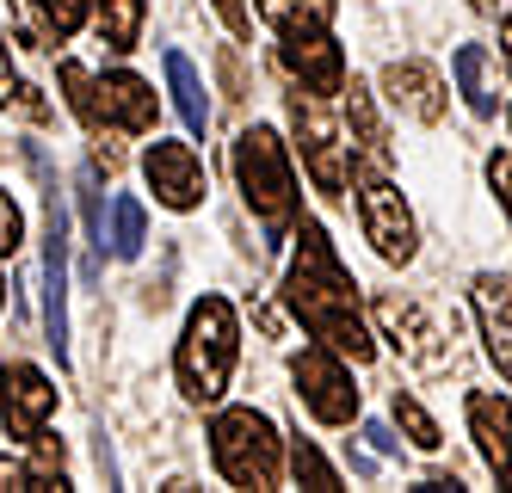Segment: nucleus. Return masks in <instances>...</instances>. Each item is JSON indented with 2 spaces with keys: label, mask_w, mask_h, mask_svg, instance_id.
Here are the masks:
<instances>
[{
  "label": "nucleus",
  "mask_w": 512,
  "mask_h": 493,
  "mask_svg": "<svg viewBox=\"0 0 512 493\" xmlns=\"http://www.w3.org/2000/svg\"><path fill=\"white\" fill-rule=\"evenodd\" d=\"M297 241H303V247H297V259H290V272H284V302H290V315H297V321L321 339V346H334L340 358L371 364L377 339H371V327H364V315H358L352 272L340 265L327 229H321V222H303Z\"/></svg>",
  "instance_id": "obj_1"
},
{
  "label": "nucleus",
  "mask_w": 512,
  "mask_h": 493,
  "mask_svg": "<svg viewBox=\"0 0 512 493\" xmlns=\"http://www.w3.org/2000/svg\"><path fill=\"white\" fill-rule=\"evenodd\" d=\"M235 358H241V321L223 296H204L192 302L186 315V333H179V352H173V370H179V395L210 407L223 401L229 376H235Z\"/></svg>",
  "instance_id": "obj_2"
},
{
  "label": "nucleus",
  "mask_w": 512,
  "mask_h": 493,
  "mask_svg": "<svg viewBox=\"0 0 512 493\" xmlns=\"http://www.w3.org/2000/svg\"><path fill=\"white\" fill-rule=\"evenodd\" d=\"M235 179H241L247 210L260 216V229L278 241L290 222H297V173H290V155H284L278 130L253 124V130L235 136Z\"/></svg>",
  "instance_id": "obj_3"
},
{
  "label": "nucleus",
  "mask_w": 512,
  "mask_h": 493,
  "mask_svg": "<svg viewBox=\"0 0 512 493\" xmlns=\"http://www.w3.org/2000/svg\"><path fill=\"white\" fill-rule=\"evenodd\" d=\"M210 457H216V469H223L229 487L272 493L278 469H284V438L260 407H223L210 420Z\"/></svg>",
  "instance_id": "obj_4"
},
{
  "label": "nucleus",
  "mask_w": 512,
  "mask_h": 493,
  "mask_svg": "<svg viewBox=\"0 0 512 493\" xmlns=\"http://www.w3.org/2000/svg\"><path fill=\"white\" fill-rule=\"evenodd\" d=\"M290 130H297L309 179L321 185L327 198H346V185H352V142H346L340 118L327 111V99L309 93V87H297V93H290Z\"/></svg>",
  "instance_id": "obj_5"
},
{
  "label": "nucleus",
  "mask_w": 512,
  "mask_h": 493,
  "mask_svg": "<svg viewBox=\"0 0 512 493\" xmlns=\"http://www.w3.org/2000/svg\"><path fill=\"white\" fill-rule=\"evenodd\" d=\"M290 376H297V401L315 413L321 426H352V420H358L352 370L340 364L334 346H303L297 358H290Z\"/></svg>",
  "instance_id": "obj_6"
},
{
  "label": "nucleus",
  "mask_w": 512,
  "mask_h": 493,
  "mask_svg": "<svg viewBox=\"0 0 512 493\" xmlns=\"http://www.w3.org/2000/svg\"><path fill=\"white\" fill-rule=\"evenodd\" d=\"M358 210H364V235H371V247L389 259V265H408L414 259V216H408V204H401V192L383 179V173H371L358 185Z\"/></svg>",
  "instance_id": "obj_7"
},
{
  "label": "nucleus",
  "mask_w": 512,
  "mask_h": 493,
  "mask_svg": "<svg viewBox=\"0 0 512 493\" xmlns=\"http://www.w3.org/2000/svg\"><path fill=\"white\" fill-rule=\"evenodd\" d=\"M50 413H56V389L44 370L31 364H0V426L13 438H44L50 432Z\"/></svg>",
  "instance_id": "obj_8"
},
{
  "label": "nucleus",
  "mask_w": 512,
  "mask_h": 493,
  "mask_svg": "<svg viewBox=\"0 0 512 493\" xmlns=\"http://www.w3.org/2000/svg\"><path fill=\"white\" fill-rule=\"evenodd\" d=\"M44 339L56 364H68V216L50 192V222H44Z\"/></svg>",
  "instance_id": "obj_9"
},
{
  "label": "nucleus",
  "mask_w": 512,
  "mask_h": 493,
  "mask_svg": "<svg viewBox=\"0 0 512 493\" xmlns=\"http://www.w3.org/2000/svg\"><path fill=\"white\" fill-rule=\"evenodd\" d=\"M142 173H149V192L167 210H198L204 204V161L192 155V142H149L142 155Z\"/></svg>",
  "instance_id": "obj_10"
},
{
  "label": "nucleus",
  "mask_w": 512,
  "mask_h": 493,
  "mask_svg": "<svg viewBox=\"0 0 512 493\" xmlns=\"http://www.w3.org/2000/svg\"><path fill=\"white\" fill-rule=\"evenodd\" d=\"M377 327H383V339L408 358V364H420V370H432L438 358H445V339H438V327H432V315L420 309L414 296H395V290H383L377 296Z\"/></svg>",
  "instance_id": "obj_11"
},
{
  "label": "nucleus",
  "mask_w": 512,
  "mask_h": 493,
  "mask_svg": "<svg viewBox=\"0 0 512 493\" xmlns=\"http://www.w3.org/2000/svg\"><path fill=\"white\" fill-rule=\"evenodd\" d=\"M278 62L297 74L309 93H340V87H346V56H340V44H334L327 31L284 37V44H278Z\"/></svg>",
  "instance_id": "obj_12"
},
{
  "label": "nucleus",
  "mask_w": 512,
  "mask_h": 493,
  "mask_svg": "<svg viewBox=\"0 0 512 493\" xmlns=\"http://www.w3.org/2000/svg\"><path fill=\"white\" fill-rule=\"evenodd\" d=\"M475 321H482L488 358L500 364V383L512 389V278H500V272L475 278Z\"/></svg>",
  "instance_id": "obj_13"
},
{
  "label": "nucleus",
  "mask_w": 512,
  "mask_h": 493,
  "mask_svg": "<svg viewBox=\"0 0 512 493\" xmlns=\"http://www.w3.org/2000/svg\"><path fill=\"white\" fill-rule=\"evenodd\" d=\"M383 87H389V105L408 111L414 124H438V118H445V81H438L426 62H389Z\"/></svg>",
  "instance_id": "obj_14"
},
{
  "label": "nucleus",
  "mask_w": 512,
  "mask_h": 493,
  "mask_svg": "<svg viewBox=\"0 0 512 493\" xmlns=\"http://www.w3.org/2000/svg\"><path fill=\"white\" fill-rule=\"evenodd\" d=\"M463 413H469V432H475L482 463L506 481V469H512V407H506L500 395H488V389H475V395L463 401Z\"/></svg>",
  "instance_id": "obj_15"
},
{
  "label": "nucleus",
  "mask_w": 512,
  "mask_h": 493,
  "mask_svg": "<svg viewBox=\"0 0 512 493\" xmlns=\"http://www.w3.org/2000/svg\"><path fill=\"white\" fill-rule=\"evenodd\" d=\"M99 105H105V124H118V130H130V136L155 130V93H149V81H142V74H130V68H112V74L99 81Z\"/></svg>",
  "instance_id": "obj_16"
},
{
  "label": "nucleus",
  "mask_w": 512,
  "mask_h": 493,
  "mask_svg": "<svg viewBox=\"0 0 512 493\" xmlns=\"http://www.w3.org/2000/svg\"><path fill=\"white\" fill-rule=\"evenodd\" d=\"M253 7H260V19L278 37H309V31L334 25V0H253Z\"/></svg>",
  "instance_id": "obj_17"
},
{
  "label": "nucleus",
  "mask_w": 512,
  "mask_h": 493,
  "mask_svg": "<svg viewBox=\"0 0 512 493\" xmlns=\"http://www.w3.org/2000/svg\"><path fill=\"white\" fill-rule=\"evenodd\" d=\"M167 87H173V105H179V118H186V130H192V136H204V130H210L204 81H198V68L179 56V50H167Z\"/></svg>",
  "instance_id": "obj_18"
},
{
  "label": "nucleus",
  "mask_w": 512,
  "mask_h": 493,
  "mask_svg": "<svg viewBox=\"0 0 512 493\" xmlns=\"http://www.w3.org/2000/svg\"><path fill=\"white\" fill-rule=\"evenodd\" d=\"M457 87H463V105L475 118H494L500 99H494V81H488V50L482 44H463L457 50Z\"/></svg>",
  "instance_id": "obj_19"
},
{
  "label": "nucleus",
  "mask_w": 512,
  "mask_h": 493,
  "mask_svg": "<svg viewBox=\"0 0 512 493\" xmlns=\"http://www.w3.org/2000/svg\"><path fill=\"white\" fill-rule=\"evenodd\" d=\"M346 93V118H352V130H358V155L371 161V167H383L389 161V148H383V124H377V105H371V87H340Z\"/></svg>",
  "instance_id": "obj_20"
},
{
  "label": "nucleus",
  "mask_w": 512,
  "mask_h": 493,
  "mask_svg": "<svg viewBox=\"0 0 512 493\" xmlns=\"http://www.w3.org/2000/svg\"><path fill=\"white\" fill-rule=\"evenodd\" d=\"M93 7H99V37L112 50H136L142 44V19H149L142 0H93Z\"/></svg>",
  "instance_id": "obj_21"
},
{
  "label": "nucleus",
  "mask_w": 512,
  "mask_h": 493,
  "mask_svg": "<svg viewBox=\"0 0 512 493\" xmlns=\"http://www.w3.org/2000/svg\"><path fill=\"white\" fill-rule=\"evenodd\" d=\"M56 81H62V93H68V111H75L87 130H105V105H99V81H93V74H87L81 62H62Z\"/></svg>",
  "instance_id": "obj_22"
},
{
  "label": "nucleus",
  "mask_w": 512,
  "mask_h": 493,
  "mask_svg": "<svg viewBox=\"0 0 512 493\" xmlns=\"http://www.w3.org/2000/svg\"><path fill=\"white\" fill-rule=\"evenodd\" d=\"M290 475H297L303 487H315V493H334V487H340L334 463H327V457H321V450H315L309 438H290Z\"/></svg>",
  "instance_id": "obj_23"
},
{
  "label": "nucleus",
  "mask_w": 512,
  "mask_h": 493,
  "mask_svg": "<svg viewBox=\"0 0 512 493\" xmlns=\"http://www.w3.org/2000/svg\"><path fill=\"white\" fill-rule=\"evenodd\" d=\"M142 241H149V216H142L136 198H118L112 204V247H118V259H136Z\"/></svg>",
  "instance_id": "obj_24"
},
{
  "label": "nucleus",
  "mask_w": 512,
  "mask_h": 493,
  "mask_svg": "<svg viewBox=\"0 0 512 493\" xmlns=\"http://www.w3.org/2000/svg\"><path fill=\"white\" fill-rule=\"evenodd\" d=\"M395 426L408 432L420 450H438V444H445V438H438V420H432V413H426L414 395H401V389H395Z\"/></svg>",
  "instance_id": "obj_25"
},
{
  "label": "nucleus",
  "mask_w": 512,
  "mask_h": 493,
  "mask_svg": "<svg viewBox=\"0 0 512 493\" xmlns=\"http://www.w3.org/2000/svg\"><path fill=\"white\" fill-rule=\"evenodd\" d=\"M31 7H38V19H44L56 37H75L81 19H87V0H31Z\"/></svg>",
  "instance_id": "obj_26"
},
{
  "label": "nucleus",
  "mask_w": 512,
  "mask_h": 493,
  "mask_svg": "<svg viewBox=\"0 0 512 493\" xmlns=\"http://www.w3.org/2000/svg\"><path fill=\"white\" fill-rule=\"evenodd\" d=\"M19 241H25V216H19L13 192L0 185V259H13V253H19Z\"/></svg>",
  "instance_id": "obj_27"
},
{
  "label": "nucleus",
  "mask_w": 512,
  "mask_h": 493,
  "mask_svg": "<svg viewBox=\"0 0 512 493\" xmlns=\"http://www.w3.org/2000/svg\"><path fill=\"white\" fill-rule=\"evenodd\" d=\"M0 487L7 493H31V487H50L38 463H25V457H0Z\"/></svg>",
  "instance_id": "obj_28"
},
{
  "label": "nucleus",
  "mask_w": 512,
  "mask_h": 493,
  "mask_svg": "<svg viewBox=\"0 0 512 493\" xmlns=\"http://www.w3.org/2000/svg\"><path fill=\"white\" fill-rule=\"evenodd\" d=\"M488 185L500 192V204H506V222H512V155H494V161H488Z\"/></svg>",
  "instance_id": "obj_29"
},
{
  "label": "nucleus",
  "mask_w": 512,
  "mask_h": 493,
  "mask_svg": "<svg viewBox=\"0 0 512 493\" xmlns=\"http://www.w3.org/2000/svg\"><path fill=\"white\" fill-rule=\"evenodd\" d=\"M81 222H87V241H105V216H99V192L81 185Z\"/></svg>",
  "instance_id": "obj_30"
},
{
  "label": "nucleus",
  "mask_w": 512,
  "mask_h": 493,
  "mask_svg": "<svg viewBox=\"0 0 512 493\" xmlns=\"http://www.w3.org/2000/svg\"><path fill=\"white\" fill-rule=\"evenodd\" d=\"M19 99V74H13V56H7V37H0V105Z\"/></svg>",
  "instance_id": "obj_31"
},
{
  "label": "nucleus",
  "mask_w": 512,
  "mask_h": 493,
  "mask_svg": "<svg viewBox=\"0 0 512 493\" xmlns=\"http://www.w3.org/2000/svg\"><path fill=\"white\" fill-rule=\"evenodd\" d=\"M210 7H216V13H223V25H229L235 37L247 31V7H241V0H210Z\"/></svg>",
  "instance_id": "obj_32"
},
{
  "label": "nucleus",
  "mask_w": 512,
  "mask_h": 493,
  "mask_svg": "<svg viewBox=\"0 0 512 493\" xmlns=\"http://www.w3.org/2000/svg\"><path fill=\"white\" fill-rule=\"evenodd\" d=\"M364 438H371L377 450H395V438H389V426H377V420H371V426H364Z\"/></svg>",
  "instance_id": "obj_33"
},
{
  "label": "nucleus",
  "mask_w": 512,
  "mask_h": 493,
  "mask_svg": "<svg viewBox=\"0 0 512 493\" xmlns=\"http://www.w3.org/2000/svg\"><path fill=\"white\" fill-rule=\"evenodd\" d=\"M500 44H506V62H512V19H500Z\"/></svg>",
  "instance_id": "obj_34"
},
{
  "label": "nucleus",
  "mask_w": 512,
  "mask_h": 493,
  "mask_svg": "<svg viewBox=\"0 0 512 493\" xmlns=\"http://www.w3.org/2000/svg\"><path fill=\"white\" fill-rule=\"evenodd\" d=\"M475 7H494V0H475Z\"/></svg>",
  "instance_id": "obj_35"
},
{
  "label": "nucleus",
  "mask_w": 512,
  "mask_h": 493,
  "mask_svg": "<svg viewBox=\"0 0 512 493\" xmlns=\"http://www.w3.org/2000/svg\"><path fill=\"white\" fill-rule=\"evenodd\" d=\"M0 302H7V284H0Z\"/></svg>",
  "instance_id": "obj_36"
},
{
  "label": "nucleus",
  "mask_w": 512,
  "mask_h": 493,
  "mask_svg": "<svg viewBox=\"0 0 512 493\" xmlns=\"http://www.w3.org/2000/svg\"><path fill=\"white\" fill-rule=\"evenodd\" d=\"M506 481H512V469H506Z\"/></svg>",
  "instance_id": "obj_37"
}]
</instances>
